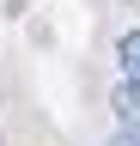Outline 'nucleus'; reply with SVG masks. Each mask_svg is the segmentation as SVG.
Here are the masks:
<instances>
[{
    "label": "nucleus",
    "instance_id": "nucleus-3",
    "mask_svg": "<svg viewBox=\"0 0 140 146\" xmlns=\"http://www.w3.org/2000/svg\"><path fill=\"white\" fill-rule=\"evenodd\" d=\"M110 146H140V134H128V128H122V134H116Z\"/></svg>",
    "mask_w": 140,
    "mask_h": 146
},
{
    "label": "nucleus",
    "instance_id": "nucleus-1",
    "mask_svg": "<svg viewBox=\"0 0 140 146\" xmlns=\"http://www.w3.org/2000/svg\"><path fill=\"white\" fill-rule=\"evenodd\" d=\"M116 61H122V79L140 91V31H122V43H116Z\"/></svg>",
    "mask_w": 140,
    "mask_h": 146
},
{
    "label": "nucleus",
    "instance_id": "nucleus-2",
    "mask_svg": "<svg viewBox=\"0 0 140 146\" xmlns=\"http://www.w3.org/2000/svg\"><path fill=\"white\" fill-rule=\"evenodd\" d=\"M116 116L128 122V134H140V91H134L128 79H122V91H116Z\"/></svg>",
    "mask_w": 140,
    "mask_h": 146
}]
</instances>
